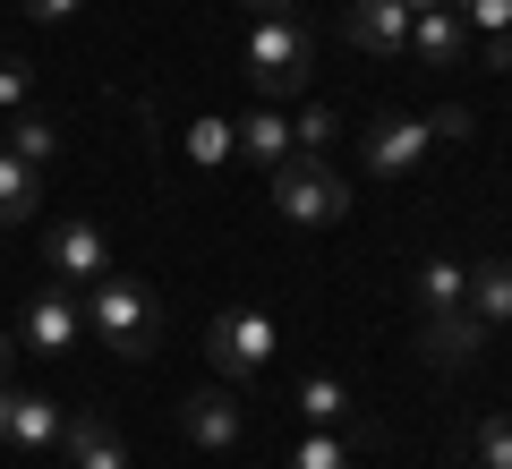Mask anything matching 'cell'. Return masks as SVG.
I'll return each mask as SVG.
<instances>
[{
  "mask_svg": "<svg viewBox=\"0 0 512 469\" xmlns=\"http://www.w3.org/2000/svg\"><path fill=\"white\" fill-rule=\"evenodd\" d=\"M470 307H478V325L504 333L512 325V256H487V265H470Z\"/></svg>",
  "mask_w": 512,
  "mask_h": 469,
  "instance_id": "18",
  "label": "cell"
},
{
  "mask_svg": "<svg viewBox=\"0 0 512 469\" xmlns=\"http://www.w3.org/2000/svg\"><path fill=\"white\" fill-rule=\"evenodd\" d=\"M239 145H231V120H197L188 128V163H231Z\"/></svg>",
  "mask_w": 512,
  "mask_h": 469,
  "instance_id": "23",
  "label": "cell"
},
{
  "mask_svg": "<svg viewBox=\"0 0 512 469\" xmlns=\"http://www.w3.org/2000/svg\"><path fill=\"white\" fill-rule=\"evenodd\" d=\"M274 205H282V222H299V231H325V222L350 214V180L325 163V154H291V163H274Z\"/></svg>",
  "mask_w": 512,
  "mask_h": 469,
  "instance_id": "4",
  "label": "cell"
},
{
  "mask_svg": "<svg viewBox=\"0 0 512 469\" xmlns=\"http://www.w3.org/2000/svg\"><path fill=\"white\" fill-rule=\"evenodd\" d=\"M180 435H188L197 452H231V444H239V401L222 393V384L188 393V401H180Z\"/></svg>",
  "mask_w": 512,
  "mask_h": 469,
  "instance_id": "10",
  "label": "cell"
},
{
  "mask_svg": "<svg viewBox=\"0 0 512 469\" xmlns=\"http://www.w3.org/2000/svg\"><path fill=\"white\" fill-rule=\"evenodd\" d=\"M26 18H43V26H60V18H77V0H18Z\"/></svg>",
  "mask_w": 512,
  "mask_h": 469,
  "instance_id": "27",
  "label": "cell"
},
{
  "mask_svg": "<svg viewBox=\"0 0 512 469\" xmlns=\"http://www.w3.org/2000/svg\"><path fill=\"white\" fill-rule=\"evenodd\" d=\"M0 444H26V452L60 444V401L18 393V384H0Z\"/></svg>",
  "mask_w": 512,
  "mask_h": 469,
  "instance_id": "11",
  "label": "cell"
},
{
  "mask_svg": "<svg viewBox=\"0 0 512 469\" xmlns=\"http://www.w3.org/2000/svg\"><path fill=\"white\" fill-rule=\"evenodd\" d=\"M427 128H436V145H453V137H470V111H461V103H444Z\"/></svg>",
  "mask_w": 512,
  "mask_h": 469,
  "instance_id": "26",
  "label": "cell"
},
{
  "mask_svg": "<svg viewBox=\"0 0 512 469\" xmlns=\"http://www.w3.org/2000/svg\"><path fill=\"white\" fill-rule=\"evenodd\" d=\"M419 307H427V316H436V307H470V265L427 256V265H419Z\"/></svg>",
  "mask_w": 512,
  "mask_h": 469,
  "instance_id": "19",
  "label": "cell"
},
{
  "mask_svg": "<svg viewBox=\"0 0 512 469\" xmlns=\"http://www.w3.org/2000/svg\"><path fill=\"white\" fill-rule=\"evenodd\" d=\"M9 154H18V163H52V154H60V128L52 120H18V128H9Z\"/></svg>",
  "mask_w": 512,
  "mask_h": 469,
  "instance_id": "21",
  "label": "cell"
},
{
  "mask_svg": "<svg viewBox=\"0 0 512 469\" xmlns=\"http://www.w3.org/2000/svg\"><path fill=\"white\" fill-rule=\"evenodd\" d=\"M274 342H282V325L265 307H222L214 325H205V367H214L222 384H248V376L274 367Z\"/></svg>",
  "mask_w": 512,
  "mask_h": 469,
  "instance_id": "3",
  "label": "cell"
},
{
  "mask_svg": "<svg viewBox=\"0 0 512 469\" xmlns=\"http://www.w3.org/2000/svg\"><path fill=\"white\" fill-rule=\"evenodd\" d=\"M470 26H461V9L453 0H436V9H419V18H410V52L427 60V69H461V60H470Z\"/></svg>",
  "mask_w": 512,
  "mask_h": 469,
  "instance_id": "9",
  "label": "cell"
},
{
  "mask_svg": "<svg viewBox=\"0 0 512 469\" xmlns=\"http://www.w3.org/2000/svg\"><path fill=\"white\" fill-rule=\"evenodd\" d=\"M26 86H35V69H26V60H0V111H18Z\"/></svg>",
  "mask_w": 512,
  "mask_h": 469,
  "instance_id": "25",
  "label": "cell"
},
{
  "mask_svg": "<svg viewBox=\"0 0 512 469\" xmlns=\"http://www.w3.org/2000/svg\"><path fill=\"white\" fill-rule=\"evenodd\" d=\"M86 325H94V342H111L120 359H154V342H163V307H154L146 282L103 273V282H86Z\"/></svg>",
  "mask_w": 512,
  "mask_h": 469,
  "instance_id": "1",
  "label": "cell"
},
{
  "mask_svg": "<svg viewBox=\"0 0 512 469\" xmlns=\"http://www.w3.org/2000/svg\"><path fill=\"white\" fill-rule=\"evenodd\" d=\"M333 137H342V120H333V111L316 103V111H299V128H291V154H325Z\"/></svg>",
  "mask_w": 512,
  "mask_h": 469,
  "instance_id": "24",
  "label": "cell"
},
{
  "mask_svg": "<svg viewBox=\"0 0 512 469\" xmlns=\"http://www.w3.org/2000/svg\"><path fill=\"white\" fill-rule=\"evenodd\" d=\"M43 273H52V282H103L111 273V239L94 231L86 214L52 222V231H43Z\"/></svg>",
  "mask_w": 512,
  "mask_h": 469,
  "instance_id": "7",
  "label": "cell"
},
{
  "mask_svg": "<svg viewBox=\"0 0 512 469\" xmlns=\"http://www.w3.org/2000/svg\"><path fill=\"white\" fill-rule=\"evenodd\" d=\"M231 145L248 154V163H265V171H274V163H291V120H282V111L265 103V111H248V120H231Z\"/></svg>",
  "mask_w": 512,
  "mask_h": 469,
  "instance_id": "16",
  "label": "cell"
},
{
  "mask_svg": "<svg viewBox=\"0 0 512 469\" xmlns=\"http://www.w3.org/2000/svg\"><path fill=\"white\" fill-rule=\"evenodd\" d=\"M239 9H256V18H291V0H239Z\"/></svg>",
  "mask_w": 512,
  "mask_h": 469,
  "instance_id": "28",
  "label": "cell"
},
{
  "mask_svg": "<svg viewBox=\"0 0 512 469\" xmlns=\"http://www.w3.org/2000/svg\"><path fill=\"white\" fill-rule=\"evenodd\" d=\"M478 469H512V410L478 418Z\"/></svg>",
  "mask_w": 512,
  "mask_h": 469,
  "instance_id": "22",
  "label": "cell"
},
{
  "mask_svg": "<svg viewBox=\"0 0 512 469\" xmlns=\"http://www.w3.org/2000/svg\"><path fill=\"white\" fill-rule=\"evenodd\" d=\"M9 359H18V350H9V342H0V384H9Z\"/></svg>",
  "mask_w": 512,
  "mask_h": 469,
  "instance_id": "29",
  "label": "cell"
},
{
  "mask_svg": "<svg viewBox=\"0 0 512 469\" xmlns=\"http://www.w3.org/2000/svg\"><path fill=\"white\" fill-rule=\"evenodd\" d=\"M342 35H350V52H367V60H402L410 52V9L402 0H350Z\"/></svg>",
  "mask_w": 512,
  "mask_h": 469,
  "instance_id": "8",
  "label": "cell"
},
{
  "mask_svg": "<svg viewBox=\"0 0 512 469\" xmlns=\"http://www.w3.org/2000/svg\"><path fill=\"white\" fill-rule=\"evenodd\" d=\"M427 145H436V128H427V120H410V111H384V120L359 137V163L376 171V180H410V171L427 163Z\"/></svg>",
  "mask_w": 512,
  "mask_h": 469,
  "instance_id": "6",
  "label": "cell"
},
{
  "mask_svg": "<svg viewBox=\"0 0 512 469\" xmlns=\"http://www.w3.org/2000/svg\"><path fill=\"white\" fill-rule=\"evenodd\" d=\"M60 444H69V469H128V444L103 410H77L60 418Z\"/></svg>",
  "mask_w": 512,
  "mask_h": 469,
  "instance_id": "13",
  "label": "cell"
},
{
  "mask_svg": "<svg viewBox=\"0 0 512 469\" xmlns=\"http://www.w3.org/2000/svg\"><path fill=\"white\" fill-rule=\"evenodd\" d=\"M291 469H359V444H350L342 427H316L308 444L291 452Z\"/></svg>",
  "mask_w": 512,
  "mask_h": 469,
  "instance_id": "20",
  "label": "cell"
},
{
  "mask_svg": "<svg viewBox=\"0 0 512 469\" xmlns=\"http://www.w3.org/2000/svg\"><path fill=\"white\" fill-rule=\"evenodd\" d=\"M35 214H43V171L0 145V231H18V222H35Z\"/></svg>",
  "mask_w": 512,
  "mask_h": 469,
  "instance_id": "15",
  "label": "cell"
},
{
  "mask_svg": "<svg viewBox=\"0 0 512 469\" xmlns=\"http://www.w3.org/2000/svg\"><path fill=\"white\" fill-rule=\"evenodd\" d=\"M478 342H487L478 307H436V316H427V333H419L427 367H470V359H478Z\"/></svg>",
  "mask_w": 512,
  "mask_h": 469,
  "instance_id": "12",
  "label": "cell"
},
{
  "mask_svg": "<svg viewBox=\"0 0 512 469\" xmlns=\"http://www.w3.org/2000/svg\"><path fill=\"white\" fill-rule=\"evenodd\" d=\"M402 9H410V18H419V9H436V0H402Z\"/></svg>",
  "mask_w": 512,
  "mask_h": 469,
  "instance_id": "30",
  "label": "cell"
},
{
  "mask_svg": "<svg viewBox=\"0 0 512 469\" xmlns=\"http://www.w3.org/2000/svg\"><path fill=\"white\" fill-rule=\"evenodd\" d=\"M461 26L478 35V52H487V69H512V0H453Z\"/></svg>",
  "mask_w": 512,
  "mask_h": 469,
  "instance_id": "17",
  "label": "cell"
},
{
  "mask_svg": "<svg viewBox=\"0 0 512 469\" xmlns=\"http://www.w3.org/2000/svg\"><path fill=\"white\" fill-rule=\"evenodd\" d=\"M18 342L35 350V359H60V350H77V342H86V299H77L69 282H43L35 299H26V316H18Z\"/></svg>",
  "mask_w": 512,
  "mask_h": 469,
  "instance_id": "5",
  "label": "cell"
},
{
  "mask_svg": "<svg viewBox=\"0 0 512 469\" xmlns=\"http://www.w3.org/2000/svg\"><path fill=\"white\" fill-rule=\"evenodd\" d=\"M248 86L265 94V103H282V94H299L316 77V43H308V26L299 18H256V35H248Z\"/></svg>",
  "mask_w": 512,
  "mask_h": 469,
  "instance_id": "2",
  "label": "cell"
},
{
  "mask_svg": "<svg viewBox=\"0 0 512 469\" xmlns=\"http://www.w3.org/2000/svg\"><path fill=\"white\" fill-rule=\"evenodd\" d=\"M299 418H308V427H342V435H350V418H359V393H350L333 367H316V376H299Z\"/></svg>",
  "mask_w": 512,
  "mask_h": 469,
  "instance_id": "14",
  "label": "cell"
}]
</instances>
